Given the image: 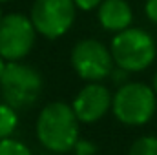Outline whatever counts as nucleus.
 I'll return each instance as SVG.
<instances>
[{"label": "nucleus", "mask_w": 157, "mask_h": 155, "mask_svg": "<svg viewBox=\"0 0 157 155\" xmlns=\"http://www.w3.org/2000/svg\"><path fill=\"white\" fill-rule=\"evenodd\" d=\"M39 142L53 153H68L78 141V119L66 102H49L40 110L35 124Z\"/></svg>", "instance_id": "obj_1"}, {"label": "nucleus", "mask_w": 157, "mask_h": 155, "mask_svg": "<svg viewBox=\"0 0 157 155\" xmlns=\"http://www.w3.org/2000/svg\"><path fill=\"white\" fill-rule=\"evenodd\" d=\"M110 51L115 66L130 73H137L152 66L157 55L154 39L141 28H128L117 33L112 40Z\"/></svg>", "instance_id": "obj_2"}, {"label": "nucleus", "mask_w": 157, "mask_h": 155, "mask_svg": "<svg viewBox=\"0 0 157 155\" xmlns=\"http://www.w3.org/2000/svg\"><path fill=\"white\" fill-rule=\"evenodd\" d=\"M157 95L143 82H126L119 88L112 100V112L126 126H143L155 113Z\"/></svg>", "instance_id": "obj_3"}, {"label": "nucleus", "mask_w": 157, "mask_h": 155, "mask_svg": "<svg viewBox=\"0 0 157 155\" xmlns=\"http://www.w3.org/2000/svg\"><path fill=\"white\" fill-rule=\"evenodd\" d=\"M0 91L4 102L13 110L29 108L42 93V77L35 68L24 62H7L0 78Z\"/></svg>", "instance_id": "obj_4"}, {"label": "nucleus", "mask_w": 157, "mask_h": 155, "mask_svg": "<svg viewBox=\"0 0 157 155\" xmlns=\"http://www.w3.org/2000/svg\"><path fill=\"white\" fill-rule=\"evenodd\" d=\"M75 15L77 6L73 0H35L29 20L39 35L48 40H55L71 29Z\"/></svg>", "instance_id": "obj_5"}, {"label": "nucleus", "mask_w": 157, "mask_h": 155, "mask_svg": "<svg viewBox=\"0 0 157 155\" xmlns=\"http://www.w3.org/2000/svg\"><path fill=\"white\" fill-rule=\"evenodd\" d=\"M37 31L29 17L9 13L0 20V57L6 62H20L35 46Z\"/></svg>", "instance_id": "obj_6"}, {"label": "nucleus", "mask_w": 157, "mask_h": 155, "mask_svg": "<svg viewBox=\"0 0 157 155\" xmlns=\"http://www.w3.org/2000/svg\"><path fill=\"white\" fill-rule=\"evenodd\" d=\"M112 51L99 40H78L71 51V66L78 77L88 82H101L113 71Z\"/></svg>", "instance_id": "obj_7"}, {"label": "nucleus", "mask_w": 157, "mask_h": 155, "mask_svg": "<svg viewBox=\"0 0 157 155\" xmlns=\"http://www.w3.org/2000/svg\"><path fill=\"white\" fill-rule=\"evenodd\" d=\"M112 100H113V95L104 84L88 82L75 95L71 102V110L78 119V122L93 124L106 115L108 110H112Z\"/></svg>", "instance_id": "obj_8"}, {"label": "nucleus", "mask_w": 157, "mask_h": 155, "mask_svg": "<svg viewBox=\"0 0 157 155\" xmlns=\"http://www.w3.org/2000/svg\"><path fill=\"white\" fill-rule=\"evenodd\" d=\"M97 18L106 31L121 33L132 26L133 11L126 0H104L97 7Z\"/></svg>", "instance_id": "obj_9"}, {"label": "nucleus", "mask_w": 157, "mask_h": 155, "mask_svg": "<svg viewBox=\"0 0 157 155\" xmlns=\"http://www.w3.org/2000/svg\"><path fill=\"white\" fill-rule=\"evenodd\" d=\"M17 124H18L17 110H13L6 102H0V141L9 139L17 130Z\"/></svg>", "instance_id": "obj_10"}, {"label": "nucleus", "mask_w": 157, "mask_h": 155, "mask_svg": "<svg viewBox=\"0 0 157 155\" xmlns=\"http://www.w3.org/2000/svg\"><path fill=\"white\" fill-rule=\"evenodd\" d=\"M128 155H157V137L154 135H144L141 139H137Z\"/></svg>", "instance_id": "obj_11"}, {"label": "nucleus", "mask_w": 157, "mask_h": 155, "mask_svg": "<svg viewBox=\"0 0 157 155\" xmlns=\"http://www.w3.org/2000/svg\"><path fill=\"white\" fill-rule=\"evenodd\" d=\"M0 155H31V152L24 142L9 137L0 141Z\"/></svg>", "instance_id": "obj_12"}, {"label": "nucleus", "mask_w": 157, "mask_h": 155, "mask_svg": "<svg viewBox=\"0 0 157 155\" xmlns=\"http://www.w3.org/2000/svg\"><path fill=\"white\" fill-rule=\"evenodd\" d=\"M75 155H95L97 152V146L91 142V141H86V139H78L75 148H73Z\"/></svg>", "instance_id": "obj_13"}, {"label": "nucleus", "mask_w": 157, "mask_h": 155, "mask_svg": "<svg viewBox=\"0 0 157 155\" xmlns=\"http://www.w3.org/2000/svg\"><path fill=\"white\" fill-rule=\"evenodd\" d=\"M77 9H82V11H91V9H97L104 0H73Z\"/></svg>", "instance_id": "obj_14"}, {"label": "nucleus", "mask_w": 157, "mask_h": 155, "mask_svg": "<svg viewBox=\"0 0 157 155\" xmlns=\"http://www.w3.org/2000/svg\"><path fill=\"white\" fill-rule=\"evenodd\" d=\"M144 13H146V17H148L152 22L157 24V0H146V4H144Z\"/></svg>", "instance_id": "obj_15"}, {"label": "nucleus", "mask_w": 157, "mask_h": 155, "mask_svg": "<svg viewBox=\"0 0 157 155\" xmlns=\"http://www.w3.org/2000/svg\"><path fill=\"white\" fill-rule=\"evenodd\" d=\"M6 66H7V62L0 57V78H2V75H4V71H6Z\"/></svg>", "instance_id": "obj_16"}, {"label": "nucleus", "mask_w": 157, "mask_h": 155, "mask_svg": "<svg viewBox=\"0 0 157 155\" xmlns=\"http://www.w3.org/2000/svg\"><path fill=\"white\" fill-rule=\"evenodd\" d=\"M152 89L155 91V95H157V71H155V75H154V88Z\"/></svg>", "instance_id": "obj_17"}, {"label": "nucleus", "mask_w": 157, "mask_h": 155, "mask_svg": "<svg viewBox=\"0 0 157 155\" xmlns=\"http://www.w3.org/2000/svg\"><path fill=\"white\" fill-rule=\"evenodd\" d=\"M2 17H4V15H2V9H0V20H2Z\"/></svg>", "instance_id": "obj_18"}, {"label": "nucleus", "mask_w": 157, "mask_h": 155, "mask_svg": "<svg viewBox=\"0 0 157 155\" xmlns=\"http://www.w3.org/2000/svg\"><path fill=\"white\" fill-rule=\"evenodd\" d=\"M2 2H9V0H0V4H2Z\"/></svg>", "instance_id": "obj_19"}]
</instances>
